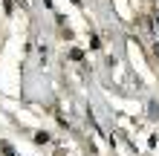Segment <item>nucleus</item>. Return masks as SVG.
Segmentation results:
<instances>
[{
    "instance_id": "nucleus-1",
    "label": "nucleus",
    "mask_w": 159,
    "mask_h": 156,
    "mask_svg": "<svg viewBox=\"0 0 159 156\" xmlns=\"http://www.w3.org/2000/svg\"><path fill=\"white\" fill-rule=\"evenodd\" d=\"M70 58H72V61H81V58H84V52H81V49H72V52H70Z\"/></svg>"
}]
</instances>
